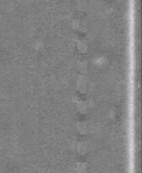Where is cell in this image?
<instances>
[{
	"instance_id": "3957f363",
	"label": "cell",
	"mask_w": 142,
	"mask_h": 173,
	"mask_svg": "<svg viewBox=\"0 0 142 173\" xmlns=\"http://www.w3.org/2000/svg\"><path fill=\"white\" fill-rule=\"evenodd\" d=\"M76 150H77V153L80 155H85L88 151V147H87V144L84 143V142H79L76 146Z\"/></svg>"
},
{
	"instance_id": "8992f818",
	"label": "cell",
	"mask_w": 142,
	"mask_h": 173,
	"mask_svg": "<svg viewBox=\"0 0 142 173\" xmlns=\"http://www.w3.org/2000/svg\"><path fill=\"white\" fill-rule=\"evenodd\" d=\"M86 69H87V64L84 61H81V62L78 63V70L80 72H82V73H84L86 71Z\"/></svg>"
},
{
	"instance_id": "7a4b0ae2",
	"label": "cell",
	"mask_w": 142,
	"mask_h": 173,
	"mask_svg": "<svg viewBox=\"0 0 142 173\" xmlns=\"http://www.w3.org/2000/svg\"><path fill=\"white\" fill-rule=\"evenodd\" d=\"M76 128H77V132H78L80 135H86L88 132V125L86 122L80 121L76 124Z\"/></svg>"
},
{
	"instance_id": "277c9868",
	"label": "cell",
	"mask_w": 142,
	"mask_h": 173,
	"mask_svg": "<svg viewBox=\"0 0 142 173\" xmlns=\"http://www.w3.org/2000/svg\"><path fill=\"white\" fill-rule=\"evenodd\" d=\"M88 106L87 104H86V102L84 101H80L77 103V111H78L79 113H81V114H85V113H87V111H88Z\"/></svg>"
},
{
	"instance_id": "6da1fadb",
	"label": "cell",
	"mask_w": 142,
	"mask_h": 173,
	"mask_svg": "<svg viewBox=\"0 0 142 173\" xmlns=\"http://www.w3.org/2000/svg\"><path fill=\"white\" fill-rule=\"evenodd\" d=\"M87 88H88L87 80L84 77H80L78 79V82H77V89H78V91L80 93H86L87 92Z\"/></svg>"
},
{
	"instance_id": "5b68a950",
	"label": "cell",
	"mask_w": 142,
	"mask_h": 173,
	"mask_svg": "<svg viewBox=\"0 0 142 173\" xmlns=\"http://www.w3.org/2000/svg\"><path fill=\"white\" fill-rule=\"evenodd\" d=\"M77 173H87V166L85 163H77L76 165Z\"/></svg>"
}]
</instances>
